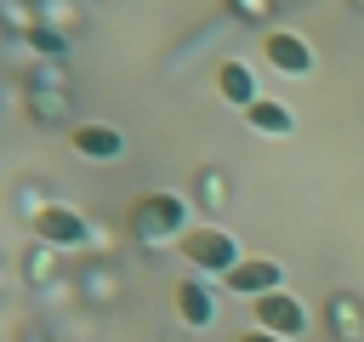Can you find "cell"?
Returning a JSON list of instances; mask_svg holds the SVG:
<instances>
[{
  "instance_id": "1",
  "label": "cell",
  "mask_w": 364,
  "mask_h": 342,
  "mask_svg": "<svg viewBox=\"0 0 364 342\" xmlns=\"http://www.w3.org/2000/svg\"><path fill=\"white\" fill-rule=\"evenodd\" d=\"M125 228H131V239L148 245V251H154V245H171V239H182V234L193 228V200H182L176 188H148V194L131 200Z\"/></svg>"
},
{
  "instance_id": "2",
  "label": "cell",
  "mask_w": 364,
  "mask_h": 342,
  "mask_svg": "<svg viewBox=\"0 0 364 342\" xmlns=\"http://www.w3.org/2000/svg\"><path fill=\"white\" fill-rule=\"evenodd\" d=\"M176 245H182V262H188L199 279H228V274L245 262V245H239L222 222H193Z\"/></svg>"
},
{
  "instance_id": "3",
  "label": "cell",
  "mask_w": 364,
  "mask_h": 342,
  "mask_svg": "<svg viewBox=\"0 0 364 342\" xmlns=\"http://www.w3.org/2000/svg\"><path fill=\"white\" fill-rule=\"evenodd\" d=\"M250 314H256V331H267V336H279V342H296V336H307V325H313L307 302H301L290 285H284V291L256 296V302H250Z\"/></svg>"
},
{
  "instance_id": "4",
  "label": "cell",
  "mask_w": 364,
  "mask_h": 342,
  "mask_svg": "<svg viewBox=\"0 0 364 342\" xmlns=\"http://www.w3.org/2000/svg\"><path fill=\"white\" fill-rule=\"evenodd\" d=\"M34 239L40 245H57V251H80L91 239V217L80 205H68V200H51L40 211V222H34Z\"/></svg>"
},
{
  "instance_id": "5",
  "label": "cell",
  "mask_w": 364,
  "mask_h": 342,
  "mask_svg": "<svg viewBox=\"0 0 364 342\" xmlns=\"http://www.w3.org/2000/svg\"><path fill=\"white\" fill-rule=\"evenodd\" d=\"M262 63H267L273 74H284V80H307V74H313V46H307V34H296V28H267V34H262Z\"/></svg>"
},
{
  "instance_id": "6",
  "label": "cell",
  "mask_w": 364,
  "mask_h": 342,
  "mask_svg": "<svg viewBox=\"0 0 364 342\" xmlns=\"http://www.w3.org/2000/svg\"><path fill=\"white\" fill-rule=\"evenodd\" d=\"M68 148H74L80 160H91V165H114V160L125 154V131L108 125V120H74V125H68Z\"/></svg>"
},
{
  "instance_id": "7",
  "label": "cell",
  "mask_w": 364,
  "mask_h": 342,
  "mask_svg": "<svg viewBox=\"0 0 364 342\" xmlns=\"http://www.w3.org/2000/svg\"><path fill=\"white\" fill-rule=\"evenodd\" d=\"M171 308H176V319H182L188 331H210V325H216V285L199 279V274H188V279H176Z\"/></svg>"
},
{
  "instance_id": "8",
  "label": "cell",
  "mask_w": 364,
  "mask_h": 342,
  "mask_svg": "<svg viewBox=\"0 0 364 342\" xmlns=\"http://www.w3.org/2000/svg\"><path fill=\"white\" fill-rule=\"evenodd\" d=\"M222 291H228V296L256 302V296H267V291H284V268H279L273 256H245V262L222 279Z\"/></svg>"
},
{
  "instance_id": "9",
  "label": "cell",
  "mask_w": 364,
  "mask_h": 342,
  "mask_svg": "<svg viewBox=\"0 0 364 342\" xmlns=\"http://www.w3.org/2000/svg\"><path fill=\"white\" fill-rule=\"evenodd\" d=\"M318 325L330 331V342H364V296L358 291H330L318 308Z\"/></svg>"
},
{
  "instance_id": "10",
  "label": "cell",
  "mask_w": 364,
  "mask_h": 342,
  "mask_svg": "<svg viewBox=\"0 0 364 342\" xmlns=\"http://www.w3.org/2000/svg\"><path fill=\"white\" fill-rule=\"evenodd\" d=\"M74 285H80V302H91V308H114V302L125 296V279H119V268H114L108 256H91V262H80Z\"/></svg>"
},
{
  "instance_id": "11",
  "label": "cell",
  "mask_w": 364,
  "mask_h": 342,
  "mask_svg": "<svg viewBox=\"0 0 364 342\" xmlns=\"http://www.w3.org/2000/svg\"><path fill=\"white\" fill-rule=\"evenodd\" d=\"M210 80H216V97H222V103H233L239 114H245V108L262 97V86H256V68H250L245 57H216V74H210Z\"/></svg>"
},
{
  "instance_id": "12",
  "label": "cell",
  "mask_w": 364,
  "mask_h": 342,
  "mask_svg": "<svg viewBox=\"0 0 364 342\" xmlns=\"http://www.w3.org/2000/svg\"><path fill=\"white\" fill-rule=\"evenodd\" d=\"M245 125H250L256 137H290V131H296V108H290L284 97H256V103L245 108Z\"/></svg>"
},
{
  "instance_id": "13",
  "label": "cell",
  "mask_w": 364,
  "mask_h": 342,
  "mask_svg": "<svg viewBox=\"0 0 364 342\" xmlns=\"http://www.w3.org/2000/svg\"><path fill=\"white\" fill-rule=\"evenodd\" d=\"M199 211H228V200H233V177H228V165H199L193 171V194H188Z\"/></svg>"
},
{
  "instance_id": "14",
  "label": "cell",
  "mask_w": 364,
  "mask_h": 342,
  "mask_svg": "<svg viewBox=\"0 0 364 342\" xmlns=\"http://www.w3.org/2000/svg\"><path fill=\"white\" fill-rule=\"evenodd\" d=\"M23 108L34 125H68L74 120V91H34L23 86Z\"/></svg>"
},
{
  "instance_id": "15",
  "label": "cell",
  "mask_w": 364,
  "mask_h": 342,
  "mask_svg": "<svg viewBox=\"0 0 364 342\" xmlns=\"http://www.w3.org/2000/svg\"><path fill=\"white\" fill-rule=\"evenodd\" d=\"M23 279H28V291H46V285H57V279H63V251L34 239V245L23 251Z\"/></svg>"
},
{
  "instance_id": "16",
  "label": "cell",
  "mask_w": 364,
  "mask_h": 342,
  "mask_svg": "<svg viewBox=\"0 0 364 342\" xmlns=\"http://www.w3.org/2000/svg\"><path fill=\"white\" fill-rule=\"evenodd\" d=\"M34 17H40V28H51V34H63V40H74V34L85 28L80 0H34Z\"/></svg>"
},
{
  "instance_id": "17",
  "label": "cell",
  "mask_w": 364,
  "mask_h": 342,
  "mask_svg": "<svg viewBox=\"0 0 364 342\" xmlns=\"http://www.w3.org/2000/svg\"><path fill=\"white\" fill-rule=\"evenodd\" d=\"M0 34H11L17 46L40 34V17H34V0H0Z\"/></svg>"
},
{
  "instance_id": "18",
  "label": "cell",
  "mask_w": 364,
  "mask_h": 342,
  "mask_svg": "<svg viewBox=\"0 0 364 342\" xmlns=\"http://www.w3.org/2000/svg\"><path fill=\"white\" fill-rule=\"evenodd\" d=\"M46 205H51V188H46L40 177H23V182L11 188V211H17V217H23L28 228L40 222V211H46Z\"/></svg>"
},
{
  "instance_id": "19",
  "label": "cell",
  "mask_w": 364,
  "mask_h": 342,
  "mask_svg": "<svg viewBox=\"0 0 364 342\" xmlns=\"http://www.w3.org/2000/svg\"><path fill=\"white\" fill-rule=\"evenodd\" d=\"M23 86H34V91H68V63H63V57L23 63Z\"/></svg>"
},
{
  "instance_id": "20",
  "label": "cell",
  "mask_w": 364,
  "mask_h": 342,
  "mask_svg": "<svg viewBox=\"0 0 364 342\" xmlns=\"http://www.w3.org/2000/svg\"><path fill=\"white\" fill-rule=\"evenodd\" d=\"M228 6V23H239V28H273V11H279V0H222Z\"/></svg>"
},
{
  "instance_id": "21",
  "label": "cell",
  "mask_w": 364,
  "mask_h": 342,
  "mask_svg": "<svg viewBox=\"0 0 364 342\" xmlns=\"http://www.w3.org/2000/svg\"><path fill=\"white\" fill-rule=\"evenodd\" d=\"M108 239H114V234H108V222H91V239H85V245H91V256H108Z\"/></svg>"
},
{
  "instance_id": "22",
  "label": "cell",
  "mask_w": 364,
  "mask_h": 342,
  "mask_svg": "<svg viewBox=\"0 0 364 342\" xmlns=\"http://www.w3.org/2000/svg\"><path fill=\"white\" fill-rule=\"evenodd\" d=\"M233 342H279V336H267V331H256V325H250V331H239Z\"/></svg>"
},
{
  "instance_id": "23",
  "label": "cell",
  "mask_w": 364,
  "mask_h": 342,
  "mask_svg": "<svg viewBox=\"0 0 364 342\" xmlns=\"http://www.w3.org/2000/svg\"><path fill=\"white\" fill-rule=\"evenodd\" d=\"M17 342H51V336H46V331H23Z\"/></svg>"
},
{
  "instance_id": "24",
  "label": "cell",
  "mask_w": 364,
  "mask_h": 342,
  "mask_svg": "<svg viewBox=\"0 0 364 342\" xmlns=\"http://www.w3.org/2000/svg\"><path fill=\"white\" fill-rule=\"evenodd\" d=\"M6 279H11V268H6V262H0V296H6Z\"/></svg>"
},
{
  "instance_id": "25",
  "label": "cell",
  "mask_w": 364,
  "mask_h": 342,
  "mask_svg": "<svg viewBox=\"0 0 364 342\" xmlns=\"http://www.w3.org/2000/svg\"><path fill=\"white\" fill-rule=\"evenodd\" d=\"M347 6H353V11H364V0H347Z\"/></svg>"
},
{
  "instance_id": "26",
  "label": "cell",
  "mask_w": 364,
  "mask_h": 342,
  "mask_svg": "<svg viewBox=\"0 0 364 342\" xmlns=\"http://www.w3.org/2000/svg\"><path fill=\"white\" fill-rule=\"evenodd\" d=\"M97 6H114V0H97Z\"/></svg>"
}]
</instances>
